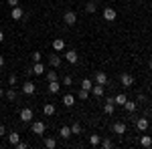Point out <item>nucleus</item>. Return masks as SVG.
Here are the masks:
<instances>
[{"label": "nucleus", "instance_id": "1", "mask_svg": "<svg viewBox=\"0 0 152 149\" xmlns=\"http://www.w3.org/2000/svg\"><path fill=\"white\" fill-rule=\"evenodd\" d=\"M63 22L67 24V26H73V24L77 22V14L73 10H67L65 14H63Z\"/></svg>", "mask_w": 152, "mask_h": 149}, {"label": "nucleus", "instance_id": "2", "mask_svg": "<svg viewBox=\"0 0 152 149\" xmlns=\"http://www.w3.org/2000/svg\"><path fill=\"white\" fill-rule=\"evenodd\" d=\"M120 83H122V87L130 89V87L134 85V77H132V75H128V73H122V75H120Z\"/></svg>", "mask_w": 152, "mask_h": 149}, {"label": "nucleus", "instance_id": "3", "mask_svg": "<svg viewBox=\"0 0 152 149\" xmlns=\"http://www.w3.org/2000/svg\"><path fill=\"white\" fill-rule=\"evenodd\" d=\"M118 16V12L112 8V6H107V8H104V20H107V22H114Z\"/></svg>", "mask_w": 152, "mask_h": 149}, {"label": "nucleus", "instance_id": "4", "mask_svg": "<svg viewBox=\"0 0 152 149\" xmlns=\"http://www.w3.org/2000/svg\"><path fill=\"white\" fill-rule=\"evenodd\" d=\"M31 129H33V133H35V135H43V133L47 131V125H45L43 121H35Z\"/></svg>", "mask_w": 152, "mask_h": 149}, {"label": "nucleus", "instance_id": "5", "mask_svg": "<svg viewBox=\"0 0 152 149\" xmlns=\"http://www.w3.org/2000/svg\"><path fill=\"white\" fill-rule=\"evenodd\" d=\"M10 16H12V20H16V22H18V20H23V18H24L23 8H20V6H14V8L10 10Z\"/></svg>", "mask_w": 152, "mask_h": 149}, {"label": "nucleus", "instance_id": "6", "mask_svg": "<svg viewBox=\"0 0 152 149\" xmlns=\"http://www.w3.org/2000/svg\"><path fill=\"white\" fill-rule=\"evenodd\" d=\"M20 121H24V123H28V121H33V109H28V107H24L23 111H20Z\"/></svg>", "mask_w": 152, "mask_h": 149}, {"label": "nucleus", "instance_id": "7", "mask_svg": "<svg viewBox=\"0 0 152 149\" xmlns=\"http://www.w3.org/2000/svg\"><path fill=\"white\" fill-rule=\"evenodd\" d=\"M148 125H150V123H148V119H146V117L136 119V129H138V131H148Z\"/></svg>", "mask_w": 152, "mask_h": 149}, {"label": "nucleus", "instance_id": "8", "mask_svg": "<svg viewBox=\"0 0 152 149\" xmlns=\"http://www.w3.org/2000/svg\"><path fill=\"white\" fill-rule=\"evenodd\" d=\"M112 131H114L116 135H124V133H126V123H122V121L114 123V125H112Z\"/></svg>", "mask_w": 152, "mask_h": 149}, {"label": "nucleus", "instance_id": "9", "mask_svg": "<svg viewBox=\"0 0 152 149\" xmlns=\"http://www.w3.org/2000/svg\"><path fill=\"white\" fill-rule=\"evenodd\" d=\"M114 107H116V103H114V97L105 99V105H104V111H105V115H112V113H114Z\"/></svg>", "mask_w": 152, "mask_h": 149}, {"label": "nucleus", "instance_id": "10", "mask_svg": "<svg viewBox=\"0 0 152 149\" xmlns=\"http://www.w3.org/2000/svg\"><path fill=\"white\" fill-rule=\"evenodd\" d=\"M95 85H107V75H105L104 71L95 73Z\"/></svg>", "mask_w": 152, "mask_h": 149}, {"label": "nucleus", "instance_id": "11", "mask_svg": "<svg viewBox=\"0 0 152 149\" xmlns=\"http://www.w3.org/2000/svg\"><path fill=\"white\" fill-rule=\"evenodd\" d=\"M65 60L71 63V65H75V63L79 60V55H77L75 50H67V53H65Z\"/></svg>", "mask_w": 152, "mask_h": 149}, {"label": "nucleus", "instance_id": "12", "mask_svg": "<svg viewBox=\"0 0 152 149\" xmlns=\"http://www.w3.org/2000/svg\"><path fill=\"white\" fill-rule=\"evenodd\" d=\"M35 91H37V87L31 83V81H26V83L23 85V93H24V95H33Z\"/></svg>", "mask_w": 152, "mask_h": 149}, {"label": "nucleus", "instance_id": "13", "mask_svg": "<svg viewBox=\"0 0 152 149\" xmlns=\"http://www.w3.org/2000/svg\"><path fill=\"white\" fill-rule=\"evenodd\" d=\"M59 89H61V83L59 81H49V93H59Z\"/></svg>", "mask_w": 152, "mask_h": 149}, {"label": "nucleus", "instance_id": "14", "mask_svg": "<svg viewBox=\"0 0 152 149\" xmlns=\"http://www.w3.org/2000/svg\"><path fill=\"white\" fill-rule=\"evenodd\" d=\"M43 73H45V65H43L41 60L35 63V65H33V75H43Z\"/></svg>", "mask_w": 152, "mask_h": 149}, {"label": "nucleus", "instance_id": "15", "mask_svg": "<svg viewBox=\"0 0 152 149\" xmlns=\"http://www.w3.org/2000/svg\"><path fill=\"white\" fill-rule=\"evenodd\" d=\"M91 93H94L95 97H104V93H105L104 85H94V87H91Z\"/></svg>", "mask_w": 152, "mask_h": 149}, {"label": "nucleus", "instance_id": "16", "mask_svg": "<svg viewBox=\"0 0 152 149\" xmlns=\"http://www.w3.org/2000/svg\"><path fill=\"white\" fill-rule=\"evenodd\" d=\"M55 111H57V109H55V105H53V103H47L45 107H43V113L47 115V117H51V115H55Z\"/></svg>", "mask_w": 152, "mask_h": 149}, {"label": "nucleus", "instance_id": "17", "mask_svg": "<svg viewBox=\"0 0 152 149\" xmlns=\"http://www.w3.org/2000/svg\"><path fill=\"white\" fill-rule=\"evenodd\" d=\"M18 141H20V135L14 131V133H8V143L10 145H18Z\"/></svg>", "mask_w": 152, "mask_h": 149}, {"label": "nucleus", "instance_id": "18", "mask_svg": "<svg viewBox=\"0 0 152 149\" xmlns=\"http://www.w3.org/2000/svg\"><path fill=\"white\" fill-rule=\"evenodd\" d=\"M53 48H55V50H63V48H65V40H63V38H55V40H53Z\"/></svg>", "mask_w": 152, "mask_h": 149}, {"label": "nucleus", "instance_id": "19", "mask_svg": "<svg viewBox=\"0 0 152 149\" xmlns=\"http://www.w3.org/2000/svg\"><path fill=\"white\" fill-rule=\"evenodd\" d=\"M49 63H51V67H59L61 65V57L59 55H49Z\"/></svg>", "mask_w": 152, "mask_h": 149}, {"label": "nucleus", "instance_id": "20", "mask_svg": "<svg viewBox=\"0 0 152 149\" xmlns=\"http://www.w3.org/2000/svg\"><path fill=\"white\" fill-rule=\"evenodd\" d=\"M59 135H61V137L63 139H67V137H71V135H73V133H71V127H61V131H59Z\"/></svg>", "mask_w": 152, "mask_h": 149}, {"label": "nucleus", "instance_id": "21", "mask_svg": "<svg viewBox=\"0 0 152 149\" xmlns=\"http://www.w3.org/2000/svg\"><path fill=\"white\" fill-rule=\"evenodd\" d=\"M95 10H97V4H95L94 0H89V2L85 4V12H89V14H94Z\"/></svg>", "mask_w": 152, "mask_h": 149}, {"label": "nucleus", "instance_id": "22", "mask_svg": "<svg viewBox=\"0 0 152 149\" xmlns=\"http://www.w3.org/2000/svg\"><path fill=\"white\" fill-rule=\"evenodd\" d=\"M73 103H75V97H73V95H65V97H63V105H65V107H73Z\"/></svg>", "mask_w": 152, "mask_h": 149}, {"label": "nucleus", "instance_id": "23", "mask_svg": "<svg viewBox=\"0 0 152 149\" xmlns=\"http://www.w3.org/2000/svg\"><path fill=\"white\" fill-rule=\"evenodd\" d=\"M122 107H124L128 113H134V111H136V103H134V101H126V103L122 105Z\"/></svg>", "mask_w": 152, "mask_h": 149}, {"label": "nucleus", "instance_id": "24", "mask_svg": "<svg viewBox=\"0 0 152 149\" xmlns=\"http://www.w3.org/2000/svg\"><path fill=\"white\" fill-rule=\"evenodd\" d=\"M126 101H128V97H126L124 93H120V95H116V99H114V103H116V105H124Z\"/></svg>", "mask_w": 152, "mask_h": 149}, {"label": "nucleus", "instance_id": "25", "mask_svg": "<svg viewBox=\"0 0 152 149\" xmlns=\"http://www.w3.org/2000/svg\"><path fill=\"white\" fill-rule=\"evenodd\" d=\"M99 143H102V137H99V135H89V145L97 147Z\"/></svg>", "mask_w": 152, "mask_h": 149}, {"label": "nucleus", "instance_id": "26", "mask_svg": "<svg viewBox=\"0 0 152 149\" xmlns=\"http://www.w3.org/2000/svg\"><path fill=\"white\" fill-rule=\"evenodd\" d=\"M140 143L144 145V147H152V137H150V135H142Z\"/></svg>", "mask_w": 152, "mask_h": 149}, {"label": "nucleus", "instance_id": "27", "mask_svg": "<svg viewBox=\"0 0 152 149\" xmlns=\"http://www.w3.org/2000/svg\"><path fill=\"white\" fill-rule=\"evenodd\" d=\"M45 147H47V149H55V147H57V141H55L53 137H47V139H45Z\"/></svg>", "mask_w": 152, "mask_h": 149}, {"label": "nucleus", "instance_id": "28", "mask_svg": "<svg viewBox=\"0 0 152 149\" xmlns=\"http://www.w3.org/2000/svg\"><path fill=\"white\" fill-rule=\"evenodd\" d=\"M91 87H94L91 79H83V81H81V89H85V91H91Z\"/></svg>", "mask_w": 152, "mask_h": 149}, {"label": "nucleus", "instance_id": "29", "mask_svg": "<svg viewBox=\"0 0 152 149\" xmlns=\"http://www.w3.org/2000/svg\"><path fill=\"white\" fill-rule=\"evenodd\" d=\"M4 97H6L8 101H14V99H16V91H14V89H8V91L4 93Z\"/></svg>", "mask_w": 152, "mask_h": 149}, {"label": "nucleus", "instance_id": "30", "mask_svg": "<svg viewBox=\"0 0 152 149\" xmlns=\"http://www.w3.org/2000/svg\"><path fill=\"white\" fill-rule=\"evenodd\" d=\"M71 133H73V135H79V133H81V125H79V123H73V125H71Z\"/></svg>", "mask_w": 152, "mask_h": 149}, {"label": "nucleus", "instance_id": "31", "mask_svg": "<svg viewBox=\"0 0 152 149\" xmlns=\"http://www.w3.org/2000/svg\"><path fill=\"white\" fill-rule=\"evenodd\" d=\"M61 83H63V85H65V87H69V85H73V77H71V75H65V77H63V81H61Z\"/></svg>", "mask_w": 152, "mask_h": 149}, {"label": "nucleus", "instance_id": "32", "mask_svg": "<svg viewBox=\"0 0 152 149\" xmlns=\"http://www.w3.org/2000/svg\"><path fill=\"white\" fill-rule=\"evenodd\" d=\"M99 145H102V147H104V149H112V147H114V143H112L110 139H104V141H102Z\"/></svg>", "mask_w": 152, "mask_h": 149}, {"label": "nucleus", "instance_id": "33", "mask_svg": "<svg viewBox=\"0 0 152 149\" xmlns=\"http://www.w3.org/2000/svg\"><path fill=\"white\" fill-rule=\"evenodd\" d=\"M47 81H57V73H55V71H49L47 73Z\"/></svg>", "mask_w": 152, "mask_h": 149}, {"label": "nucleus", "instance_id": "34", "mask_svg": "<svg viewBox=\"0 0 152 149\" xmlns=\"http://www.w3.org/2000/svg\"><path fill=\"white\" fill-rule=\"evenodd\" d=\"M87 97H89V91H85V89H81V91H79V99H81V101H85Z\"/></svg>", "mask_w": 152, "mask_h": 149}, {"label": "nucleus", "instance_id": "35", "mask_svg": "<svg viewBox=\"0 0 152 149\" xmlns=\"http://www.w3.org/2000/svg\"><path fill=\"white\" fill-rule=\"evenodd\" d=\"M41 58H43V55H41V53H33V63H39Z\"/></svg>", "mask_w": 152, "mask_h": 149}, {"label": "nucleus", "instance_id": "36", "mask_svg": "<svg viewBox=\"0 0 152 149\" xmlns=\"http://www.w3.org/2000/svg\"><path fill=\"white\" fill-rule=\"evenodd\" d=\"M8 85H12V87L16 85V75H10V77H8Z\"/></svg>", "mask_w": 152, "mask_h": 149}, {"label": "nucleus", "instance_id": "37", "mask_svg": "<svg viewBox=\"0 0 152 149\" xmlns=\"http://www.w3.org/2000/svg\"><path fill=\"white\" fill-rule=\"evenodd\" d=\"M18 149H26L28 147V143H24V141H18V145H16Z\"/></svg>", "mask_w": 152, "mask_h": 149}, {"label": "nucleus", "instance_id": "38", "mask_svg": "<svg viewBox=\"0 0 152 149\" xmlns=\"http://www.w3.org/2000/svg\"><path fill=\"white\" fill-rule=\"evenodd\" d=\"M8 6H12V8L18 6V0H8Z\"/></svg>", "mask_w": 152, "mask_h": 149}, {"label": "nucleus", "instance_id": "39", "mask_svg": "<svg viewBox=\"0 0 152 149\" xmlns=\"http://www.w3.org/2000/svg\"><path fill=\"white\" fill-rule=\"evenodd\" d=\"M2 135H6V129H4V125H0V137Z\"/></svg>", "mask_w": 152, "mask_h": 149}, {"label": "nucleus", "instance_id": "40", "mask_svg": "<svg viewBox=\"0 0 152 149\" xmlns=\"http://www.w3.org/2000/svg\"><path fill=\"white\" fill-rule=\"evenodd\" d=\"M2 67H4V57L0 55V69H2Z\"/></svg>", "mask_w": 152, "mask_h": 149}, {"label": "nucleus", "instance_id": "41", "mask_svg": "<svg viewBox=\"0 0 152 149\" xmlns=\"http://www.w3.org/2000/svg\"><path fill=\"white\" fill-rule=\"evenodd\" d=\"M2 40H4V32L0 30V42H2Z\"/></svg>", "mask_w": 152, "mask_h": 149}, {"label": "nucleus", "instance_id": "42", "mask_svg": "<svg viewBox=\"0 0 152 149\" xmlns=\"http://www.w3.org/2000/svg\"><path fill=\"white\" fill-rule=\"evenodd\" d=\"M0 97H4V89L2 87H0Z\"/></svg>", "mask_w": 152, "mask_h": 149}, {"label": "nucleus", "instance_id": "43", "mask_svg": "<svg viewBox=\"0 0 152 149\" xmlns=\"http://www.w3.org/2000/svg\"><path fill=\"white\" fill-rule=\"evenodd\" d=\"M148 67H150V71H152V60H150V65H148Z\"/></svg>", "mask_w": 152, "mask_h": 149}]
</instances>
